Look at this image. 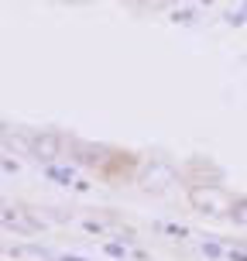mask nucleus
<instances>
[{
  "instance_id": "8",
  "label": "nucleus",
  "mask_w": 247,
  "mask_h": 261,
  "mask_svg": "<svg viewBox=\"0 0 247 261\" xmlns=\"http://www.w3.org/2000/svg\"><path fill=\"white\" fill-rule=\"evenodd\" d=\"M172 24H196V7H175L169 14Z\"/></svg>"
},
{
  "instance_id": "10",
  "label": "nucleus",
  "mask_w": 247,
  "mask_h": 261,
  "mask_svg": "<svg viewBox=\"0 0 247 261\" xmlns=\"http://www.w3.org/2000/svg\"><path fill=\"white\" fill-rule=\"evenodd\" d=\"M223 261H247V248H240V244H227V258Z\"/></svg>"
},
{
  "instance_id": "15",
  "label": "nucleus",
  "mask_w": 247,
  "mask_h": 261,
  "mask_svg": "<svg viewBox=\"0 0 247 261\" xmlns=\"http://www.w3.org/2000/svg\"><path fill=\"white\" fill-rule=\"evenodd\" d=\"M0 254H7V244H4V241H0Z\"/></svg>"
},
{
  "instance_id": "6",
  "label": "nucleus",
  "mask_w": 247,
  "mask_h": 261,
  "mask_svg": "<svg viewBox=\"0 0 247 261\" xmlns=\"http://www.w3.org/2000/svg\"><path fill=\"white\" fill-rule=\"evenodd\" d=\"M100 251H103L110 261H127L130 258V244H124V241H100Z\"/></svg>"
},
{
  "instance_id": "14",
  "label": "nucleus",
  "mask_w": 247,
  "mask_h": 261,
  "mask_svg": "<svg viewBox=\"0 0 247 261\" xmlns=\"http://www.w3.org/2000/svg\"><path fill=\"white\" fill-rule=\"evenodd\" d=\"M55 261H90V258H83V254H55Z\"/></svg>"
},
{
  "instance_id": "13",
  "label": "nucleus",
  "mask_w": 247,
  "mask_h": 261,
  "mask_svg": "<svg viewBox=\"0 0 247 261\" xmlns=\"http://www.w3.org/2000/svg\"><path fill=\"white\" fill-rule=\"evenodd\" d=\"M72 193H79V196H86V193H93V182H90V179H83V175H79L76 182H72Z\"/></svg>"
},
{
  "instance_id": "7",
  "label": "nucleus",
  "mask_w": 247,
  "mask_h": 261,
  "mask_svg": "<svg viewBox=\"0 0 247 261\" xmlns=\"http://www.w3.org/2000/svg\"><path fill=\"white\" fill-rule=\"evenodd\" d=\"M227 217H230V223H237V227H247V196H237V199H230Z\"/></svg>"
},
{
  "instance_id": "3",
  "label": "nucleus",
  "mask_w": 247,
  "mask_h": 261,
  "mask_svg": "<svg viewBox=\"0 0 247 261\" xmlns=\"http://www.w3.org/2000/svg\"><path fill=\"white\" fill-rule=\"evenodd\" d=\"M45 172V179H52L55 186H65V189H72V182L79 179L76 165H65V162H52V165H41Z\"/></svg>"
},
{
  "instance_id": "12",
  "label": "nucleus",
  "mask_w": 247,
  "mask_h": 261,
  "mask_svg": "<svg viewBox=\"0 0 247 261\" xmlns=\"http://www.w3.org/2000/svg\"><path fill=\"white\" fill-rule=\"evenodd\" d=\"M0 169L7 172V175H17V172H21V162H17V158H0Z\"/></svg>"
},
{
  "instance_id": "1",
  "label": "nucleus",
  "mask_w": 247,
  "mask_h": 261,
  "mask_svg": "<svg viewBox=\"0 0 247 261\" xmlns=\"http://www.w3.org/2000/svg\"><path fill=\"white\" fill-rule=\"evenodd\" d=\"M189 203H193L199 213H206V217H220L230 210V196L220 193L216 186H193L189 189Z\"/></svg>"
},
{
  "instance_id": "16",
  "label": "nucleus",
  "mask_w": 247,
  "mask_h": 261,
  "mask_svg": "<svg viewBox=\"0 0 247 261\" xmlns=\"http://www.w3.org/2000/svg\"><path fill=\"white\" fill-rule=\"evenodd\" d=\"M240 11H244V17H247V4H240Z\"/></svg>"
},
{
  "instance_id": "9",
  "label": "nucleus",
  "mask_w": 247,
  "mask_h": 261,
  "mask_svg": "<svg viewBox=\"0 0 247 261\" xmlns=\"http://www.w3.org/2000/svg\"><path fill=\"white\" fill-rule=\"evenodd\" d=\"M83 230L93 234V237H106V234H110V227H106L103 220H83Z\"/></svg>"
},
{
  "instance_id": "2",
  "label": "nucleus",
  "mask_w": 247,
  "mask_h": 261,
  "mask_svg": "<svg viewBox=\"0 0 247 261\" xmlns=\"http://www.w3.org/2000/svg\"><path fill=\"white\" fill-rule=\"evenodd\" d=\"M62 138L55 134V130H35V134H28V155L38 158L41 165H52L55 158H59V151H62Z\"/></svg>"
},
{
  "instance_id": "4",
  "label": "nucleus",
  "mask_w": 247,
  "mask_h": 261,
  "mask_svg": "<svg viewBox=\"0 0 247 261\" xmlns=\"http://www.w3.org/2000/svg\"><path fill=\"white\" fill-rule=\"evenodd\" d=\"M199 254L209 261H223L227 258V241L223 237H203L199 241Z\"/></svg>"
},
{
  "instance_id": "11",
  "label": "nucleus",
  "mask_w": 247,
  "mask_h": 261,
  "mask_svg": "<svg viewBox=\"0 0 247 261\" xmlns=\"http://www.w3.org/2000/svg\"><path fill=\"white\" fill-rule=\"evenodd\" d=\"M223 17H227V24H230V28H244L247 24V17H244V11H240V7H237V11H227Z\"/></svg>"
},
{
  "instance_id": "5",
  "label": "nucleus",
  "mask_w": 247,
  "mask_h": 261,
  "mask_svg": "<svg viewBox=\"0 0 247 261\" xmlns=\"http://www.w3.org/2000/svg\"><path fill=\"white\" fill-rule=\"evenodd\" d=\"M155 230L165 234V237H175V241H189V237H193V227L175 223V220H155Z\"/></svg>"
}]
</instances>
